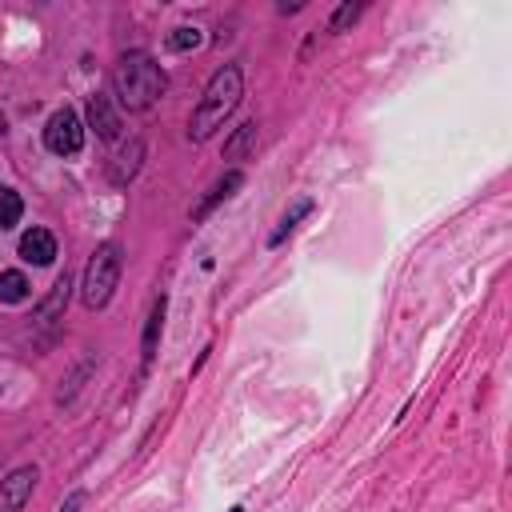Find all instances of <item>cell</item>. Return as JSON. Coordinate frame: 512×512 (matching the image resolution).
I'll return each mask as SVG.
<instances>
[{"instance_id": "19", "label": "cell", "mask_w": 512, "mask_h": 512, "mask_svg": "<svg viewBox=\"0 0 512 512\" xmlns=\"http://www.w3.org/2000/svg\"><path fill=\"white\" fill-rule=\"evenodd\" d=\"M4 132H8V120H4V112H0V136H4Z\"/></svg>"}, {"instance_id": "8", "label": "cell", "mask_w": 512, "mask_h": 512, "mask_svg": "<svg viewBox=\"0 0 512 512\" xmlns=\"http://www.w3.org/2000/svg\"><path fill=\"white\" fill-rule=\"evenodd\" d=\"M240 184H244V176H240V172H224V176H220V180L208 188V196L196 204V212H192V216H196V220H204V216H208V212H212L220 200H228V196H232Z\"/></svg>"}, {"instance_id": "11", "label": "cell", "mask_w": 512, "mask_h": 512, "mask_svg": "<svg viewBox=\"0 0 512 512\" xmlns=\"http://www.w3.org/2000/svg\"><path fill=\"white\" fill-rule=\"evenodd\" d=\"M20 300H28V276L16 268L0 272V304H20Z\"/></svg>"}, {"instance_id": "6", "label": "cell", "mask_w": 512, "mask_h": 512, "mask_svg": "<svg viewBox=\"0 0 512 512\" xmlns=\"http://www.w3.org/2000/svg\"><path fill=\"white\" fill-rule=\"evenodd\" d=\"M88 124L96 128L100 140H116L120 136V116H116V108H112V100L104 92L88 96Z\"/></svg>"}, {"instance_id": "15", "label": "cell", "mask_w": 512, "mask_h": 512, "mask_svg": "<svg viewBox=\"0 0 512 512\" xmlns=\"http://www.w3.org/2000/svg\"><path fill=\"white\" fill-rule=\"evenodd\" d=\"M308 212H312V200H296V204H292V208L284 212V220H280V228L272 232V240H268V244L276 248V244H280V240H284V236H288V232L296 228V220H300V216H308Z\"/></svg>"}, {"instance_id": "4", "label": "cell", "mask_w": 512, "mask_h": 512, "mask_svg": "<svg viewBox=\"0 0 512 512\" xmlns=\"http://www.w3.org/2000/svg\"><path fill=\"white\" fill-rule=\"evenodd\" d=\"M84 144V124L72 108H56L44 124V148L56 152V156H76Z\"/></svg>"}, {"instance_id": "3", "label": "cell", "mask_w": 512, "mask_h": 512, "mask_svg": "<svg viewBox=\"0 0 512 512\" xmlns=\"http://www.w3.org/2000/svg\"><path fill=\"white\" fill-rule=\"evenodd\" d=\"M116 280H120V244H100L84 268V304L88 308H104L116 292Z\"/></svg>"}, {"instance_id": "13", "label": "cell", "mask_w": 512, "mask_h": 512, "mask_svg": "<svg viewBox=\"0 0 512 512\" xmlns=\"http://www.w3.org/2000/svg\"><path fill=\"white\" fill-rule=\"evenodd\" d=\"M252 148H256V124H240L236 136L224 144V156H228V160H240V156H248Z\"/></svg>"}, {"instance_id": "18", "label": "cell", "mask_w": 512, "mask_h": 512, "mask_svg": "<svg viewBox=\"0 0 512 512\" xmlns=\"http://www.w3.org/2000/svg\"><path fill=\"white\" fill-rule=\"evenodd\" d=\"M84 500H88L84 492H72V496H68L64 504H60V512H80V508H84Z\"/></svg>"}, {"instance_id": "5", "label": "cell", "mask_w": 512, "mask_h": 512, "mask_svg": "<svg viewBox=\"0 0 512 512\" xmlns=\"http://www.w3.org/2000/svg\"><path fill=\"white\" fill-rule=\"evenodd\" d=\"M36 480H40L36 464H24V468L8 472V476L0 480V512H24V504H28L32 488H36Z\"/></svg>"}, {"instance_id": "14", "label": "cell", "mask_w": 512, "mask_h": 512, "mask_svg": "<svg viewBox=\"0 0 512 512\" xmlns=\"http://www.w3.org/2000/svg\"><path fill=\"white\" fill-rule=\"evenodd\" d=\"M68 288H72V280H68V272H64V276H60V280L52 284L48 300L40 304V320H52V316H56V312H60V308L68 304Z\"/></svg>"}, {"instance_id": "10", "label": "cell", "mask_w": 512, "mask_h": 512, "mask_svg": "<svg viewBox=\"0 0 512 512\" xmlns=\"http://www.w3.org/2000/svg\"><path fill=\"white\" fill-rule=\"evenodd\" d=\"M160 328H164V296L152 300V312H148V324H144V364H152V356H156Z\"/></svg>"}, {"instance_id": "7", "label": "cell", "mask_w": 512, "mask_h": 512, "mask_svg": "<svg viewBox=\"0 0 512 512\" xmlns=\"http://www.w3.org/2000/svg\"><path fill=\"white\" fill-rule=\"evenodd\" d=\"M20 256L28 264H52L56 260V236L48 228H28L20 236Z\"/></svg>"}, {"instance_id": "1", "label": "cell", "mask_w": 512, "mask_h": 512, "mask_svg": "<svg viewBox=\"0 0 512 512\" xmlns=\"http://www.w3.org/2000/svg\"><path fill=\"white\" fill-rule=\"evenodd\" d=\"M164 68L148 56V52H124L112 68V88H116V100L128 108V112H148L160 96H164Z\"/></svg>"}, {"instance_id": "2", "label": "cell", "mask_w": 512, "mask_h": 512, "mask_svg": "<svg viewBox=\"0 0 512 512\" xmlns=\"http://www.w3.org/2000/svg\"><path fill=\"white\" fill-rule=\"evenodd\" d=\"M240 96H244V72H240V64H224V68L208 80V88H204V96H200V104H196V112H192L188 136H192V140H208L216 128H224V120L236 112Z\"/></svg>"}, {"instance_id": "17", "label": "cell", "mask_w": 512, "mask_h": 512, "mask_svg": "<svg viewBox=\"0 0 512 512\" xmlns=\"http://www.w3.org/2000/svg\"><path fill=\"white\" fill-rule=\"evenodd\" d=\"M200 44V28H176L172 36H168V48L172 52H192Z\"/></svg>"}, {"instance_id": "12", "label": "cell", "mask_w": 512, "mask_h": 512, "mask_svg": "<svg viewBox=\"0 0 512 512\" xmlns=\"http://www.w3.org/2000/svg\"><path fill=\"white\" fill-rule=\"evenodd\" d=\"M20 212H24L20 192H16V188H8V184H0V232H4V228H12V224H20Z\"/></svg>"}, {"instance_id": "9", "label": "cell", "mask_w": 512, "mask_h": 512, "mask_svg": "<svg viewBox=\"0 0 512 512\" xmlns=\"http://www.w3.org/2000/svg\"><path fill=\"white\" fill-rule=\"evenodd\" d=\"M140 156H144V144L132 140V144L116 156V164H112V184H128V180L136 176V168H140Z\"/></svg>"}, {"instance_id": "20", "label": "cell", "mask_w": 512, "mask_h": 512, "mask_svg": "<svg viewBox=\"0 0 512 512\" xmlns=\"http://www.w3.org/2000/svg\"><path fill=\"white\" fill-rule=\"evenodd\" d=\"M232 512H244V508H232Z\"/></svg>"}, {"instance_id": "16", "label": "cell", "mask_w": 512, "mask_h": 512, "mask_svg": "<svg viewBox=\"0 0 512 512\" xmlns=\"http://www.w3.org/2000/svg\"><path fill=\"white\" fill-rule=\"evenodd\" d=\"M360 12H364V4H352V0H348V4H340V8L332 12V20H328V32H344L348 24H356V20H360Z\"/></svg>"}]
</instances>
